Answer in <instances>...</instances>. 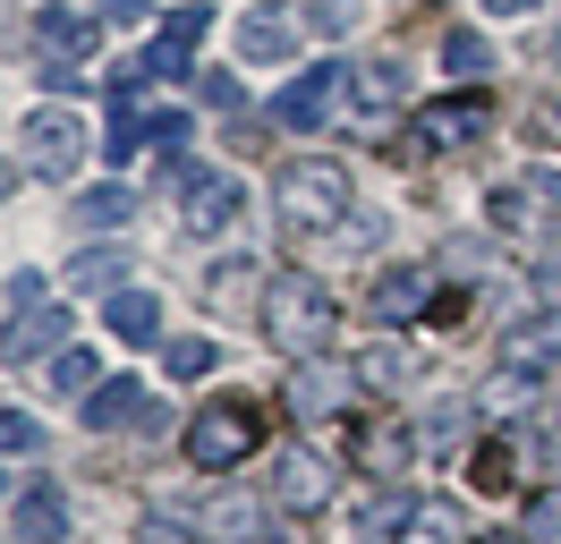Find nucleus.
<instances>
[{"label": "nucleus", "instance_id": "nucleus-40", "mask_svg": "<svg viewBox=\"0 0 561 544\" xmlns=\"http://www.w3.org/2000/svg\"><path fill=\"white\" fill-rule=\"evenodd\" d=\"M205 102H221V111H239V77H213V68H205Z\"/></svg>", "mask_w": 561, "mask_h": 544}, {"label": "nucleus", "instance_id": "nucleus-29", "mask_svg": "<svg viewBox=\"0 0 561 544\" xmlns=\"http://www.w3.org/2000/svg\"><path fill=\"white\" fill-rule=\"evenodd\" d=\"M213 358H221V340H171V349H162V366H171L179 383H196V374H213Z\"/></svg>", "mask_w": 561, "mask_h": 544}, {"label": "nucleus", "instance_id": "nucleus-1", "mask_svg": "<svg viewBox=\"0 0 561 544\" xmlns=\"http://www.w3.org/2000/svg\"><path fill=\"white\" fill-rule=\"evenodd\" d=\"M264 332L289 358H323V340L341 332V306H332V290H323L316 272H280L273 290H264Z\"/></svg>", "mask_w": 561, "mask_h": 544}, {"label": "nucleus", "instance_id": "nucleus-45", "mask_svg": "<svg viewBox=\"0 0 561 544\" xmlns=\"http://www.w3.org/2000/svg\"><path fill=\"white\" fill-rule=\"evenodd\" d=\"M468 544H519V536H468Z\"/></svg>", "mask_w": 561, "mask_h": 544}, {"label": "nucleus", "instance_id": "nucleus-44", "mask_svg": "<svg viewBox=\"0 0 561 544\" xmlns=\"http://www.w3.org/2000/svg\"><path fill=\"white\" fill-rule=\"evenodd\" d=\"M18 196V162H0V204Z\"/></svg>", "mask_w": 561, "mask_h": 544}, {"label": "nucleus", "instance_id": "nucleus-13", "mask_svg": "<svg viewBox=\"0 0 561 544\" xmlns=\"http://www.w3.org/2000/svg\"><path fill=\"white\" fill-rule=\"evenodd\" d=\"M350 460L366 476H400L409 460H417V426H400V417H366L350 434Z\"/></svg>", "mask_w": 561, "mask_h": 544}, {"label": "nucleus", "instance_id": "nucleus-32", "mask_svg": "<svg viewBox=\"0 0 561 544\" xmlns=\"http://www.w3.org/2000/svg\"><path fill=\"white\" fill-rule=\"evenodd\" d=\"M35 442H43V426L26 408H0V451H35Z\"/></svg>", "mask_w": 561, "mask_h": 544}, {"label": "nucleus", "instance_id": "nucleus-15", "mask_svg": "<svg viewBox=\"0 0 561 544\" xmlns=\"http://www.w3.org/2000/svg\"><path fill=\"white\" fill-rule=\"evenodd\" d=\"M239 204H247V188L230 179V170H213V179H196V188H187V230H196V238L230 230V222H239Z\"/></svg>", "mask_w": 561, "mask_h": 544}, {"label": "nucleus", "instance_id": "nucleus-31", "mask_svg": "<svg viewBox=\"0 0 561 544\" xmlns=\"http://www.w3.org/2000/svg\"><path fill=\"white\" fill-rule=\"evenodd\" d=\"M187 136H196V120H187V111H153V120H145V145H153V154H179Z\"/></svg>", "mask_w": 561, "mask_h": 544}, {"label": "nucleus", "instance_id": "nucleus-27", "mask_svg": "<svg viewBox=\"0 0 561 544\" xmlns=\"http://www.w3.org/2000/svg\"><path fill=\"white\" fill-rule=\"evenodd\" d=\"M443 68H451V77H485V68H493V43H485V34H468V26L443 34Z\"/></svg>", "mask_w": 561, "mask_h": 544}, {"label": "nucleus", "instance_id": "nucleus-11", "mask_svg": "<svg viewBox=\"0 0 561 544\" xmlns=\"http://www.w3.org/2000/svg\"><path fill=\"white\" fill-rule=\"evenodd\" d=\"M553 366H561V306L502 332V374H553Z\"/></svg>", "mask_w": 561, "mask_h": 544}, {"label": "nucleus", "instance_id": "nucleus-19", "mask_svg": "<svg viewBox=\"0 0 561 544\" xmlns=\"http://www.w3.org/2000/svg\"><path fill=\"white\" fill-rule=\"evenodd\" d=\"M350 94H357V111H400V102H409V68L400 60H366L350 77Z\"/></svg>", "mask_w": 561, "mask_h": 544}, {"label": "nucleus", "instance_id": "nucleus-36", "mask_svg": "<svg viewBox=\"0 0 561 544\" xmlns=\"http://www.w3.org/2000/svg\"><path fill=\"white\" fill-rule=\"evenodd\" d=\"M493 222H502V230H519V222H527V196H519V188H493Z\"/></svg>", "mask_w": 561, "mask_h": 544}, {"label": "nucleus", "instance_id": "nucleus-5", "mask_svg": "<svg viewBox=\"0 0 561 544\" xmlns=\"http://www.w3.org/2000/svg\"><path fill=\"white\" fill-rule=\"evenodd\" d=\"M280 400L298 408V417H341L357 400V366H332V358H298V366L280 374Z\"/></svg>", "mask_w": 561, "mask_h": 544}, {"label": "nucleus", "instance_id": "nucleus-6", "mask_svg": "<svg viewBox=\"0 0 561 544\" xmlns=\"http://www.w3.org/2000/svg\"><path fill=\"white\" fill-rule=\"evenodd\" d=\"M77 417H85L94 434H119V426H145V434H162V400H153L145 383H128V374H119V383H94Z\"/></svg>", "mask_w": 561, "mask_h": 544}, {"label": "nucleus", "instance_id": "nucleus-30", "mask_svg": "<svg viewBox=\"0 0 561 544\" xmlns=\"http://www.w3.org/2000/svg\"><path fill=\"white\" fill-rule=\"evenodd\" d=\"M247 272H255L247 256H221V264L205 272V298H213V306H239V298H247Z\"/></svg>", "mask_w": 561, "mask_h": 544}, {"label": "nucleus", "instance_id": "nucleus-42", "mask_svg": "<svg viewBox=\"0 0 561 544\" xmlns=\"http://www.w3.org/2000/svg\"><path fill=\"white\" fill-rule=\"evenodd\" d=\"M137 544H187V536H179L171 519H145V536H137Z\"/></svg>", "mask_w": 561, "mask_h": 544}, {"label": "nucleus", "instance_id": "nucleus-21", "mask_svg": "<svg viewBox=\"0 0 561 544\" xmlns=\"http://www.w3.org/2000/svg\"><path fill=\"white\" fill-rule=\"evenodd\" d=\"M35 34H43V52H60V60H94V18H77V9H43Z\"/></svg>", "mask_w": 561, "mask_h": 544}, {"label": "nucleus", "instance_id": "nucleus-12", "mask_svg": "<svg viewBox=\"0 0 561 544\" xmlns=\"http://www.w3.org/2000/svg\"><path fill=\"white\" fill-rule=\"evenodd\" d=\"M9 536L18 544H60L69 536V494H60L51 476H35V485L9 502Z\"/></svg>", "mask_w": 561, "mask_h": 544}, {"label": "nucleus", "instance_id": "nucleus-16", "mask_svg": "<svg viewBox=\"0 0 561 544\" xmlns=\"http://www.w3.org/2000/svg\"><path fill=\"white\" fill-rule=\"evenodd\" d=\"M366 306H375V324H417L425 306H434V281H425V272H383V281L366 290Z\"/></svg>", "mask_w": 561, "mask_h": 544}, {"label": "nucleus", "instance_id": "nucleus-41", "mask_svg": "<svg viewBox=\"0 0 561 544\" xmlns=\"http://www.w3.org/2000/svg\"><path fill=\"white\" fill-rule=\"evenodd\" d=\"M103 18H111V26H137V18H145V0H103Z\"/></svg>", "mask_w": 561, "mask_h": 544}, {"label": "nucleus", "instance_id": "nucleus-2", "mask_svg": "<svg viewBox=\"0 0 561 544\" xmlns=\"http://www.w3.org/2000/svg\"><path fill=\"white\" fill-rule=\"evenodd\" d=\"M273 204H280L289 230H332V222L350 213V170L341 162H280Z\"/></svg>", "mask_w": 561, "mask_h": 544}, {"label": "nucleus", "instance_id": "nucleus-33", "mask_svg": "<svg viewBox=\"0 0 561 544\" xmlns=\"http://www.w3.org/2000/svg\"><path fill=\"white\" fill-rule=\"evenodd\" d=\"M459 426H468V408H434V417H425V434H417V451H443V442H459Z\"/></svg>", "mask_w": 561, "mask_h": 544}, {"label": "nucleus", "instance_id": "nucleus-8", "mask_svg": "<svg viewBox=\"0 0 561 544\" xmlns=\"http://www.w3.org/2000/svg\"><path fill=\"white\" fill-rule=\"evenodd\" d=\"M323 502H332V468H323L316 451H280V460H273V510L316 519Z\"/></svg>", "mask_w": 561, "mask_h": 544}, {"label": "nucleus", "instance_id": "nucleus-22", "mask_svg": "<svg viewBox=\"0 0 561 544\" xmlns=\"http://www.w3.org/2000/svg\"><path fill=\"white\" fill-rule=\"evenodd\" d=\"M111 332L145 349V340L162 332V298H153V290H111Z\"/></svg>", "mask_w": 561, "mask_h": 544}, {"label": "nucleus", "instance_id": "nucleus-4", "mask_svg": "<svg viewBox=\"0 0 561 544\" xmlns=\"http://www.w3.org/2000/svg\"><path fill=\"white\" fill-rule=\"evenodd\" d=\"M341 94H350V68L341 60H323V68H298V77H289V86H280V102H273V120L280 128H323V120H332V111H341Z\"/></svg>", "mask_w": 561, "mask_h": 544}, {"label": "nucleus", "instance_id": "nucleus-28", "mask_svg": "<svg viewBox=\"0 0 561 544\" xmlns=\"http://www.w3.org/2000/svg\"><path fill=\"white\" fill-rule=\"evenodd\" d=\"M51 383H60L69 400H85V392L103 383V374H94V349H85V340H77V349H60V358H51Z\"/></svg>", "mask_w": 561, "mask_h": 544}, {"label": "nucleus", "instance_id": "nucleus-17", "mask_svg": "<svg viewBox=\"0 0 561 544\" xmlns=\"http://www.w3.org/2000/svg\"><path fill=\"white\" fill-rule=\"evenodd\" d=\"M400 544H468V528H459V502H443V494L409 502V510H400Z\"/></svg>", "mask_w": 561, "mask_h": 544}, {"label": "nucleus", "instance_id": "nucleus-10", "mask_svg": "<svg viewBox=\"0 0 561 544\" xmlns=\"http://www.w3.org/2000/svg\"><path fill=\"white\" fill-rule=\"evenodd\" d=\"M205 34H213V9H196V0H187V9H171V18H162V34L137 52V68H145V77H179V68H187V52H196Z\"/></svg>", "mask_w": 561, "mask_h": 544}, {"label": "nucleus", "instance_id": "nucleus-39", "mask_svg": "<svg viewBox=\"0 0 561 544\" xmlns=\"http://www.w3.org/2000/svg\"><path fill=\"white\" fill-rule=\"evenodd\" d=\"M536 298L561 306V256H545V264H536Z\"/></svg>", "mask_w": 561, "mask_h": 544}, {"label": "nucleus", "instance_id": "nucleus-9", "mask_svg": "<svg viewBox=\"0 0 561 544\" xmlns=\"http://www.w3.org/2000/svg\"><path fill=\"white\" fill-rule=\"evenodd\" d=\"M69 332H77L69 306H18V324L0 332V358H9V366H35V358H51Z\"/></svg>", "mask_w": 561, "mask_h": 544}, {"label": "nucleus", "instance_id": "nucleus-3", "mask_svg": "<svg viewBox=\"0 0 561 544\" xmlns=\"http://www.w3.org/2000/svg\"><path fill=\"white\" fill-rule=\"evenodd\" d=\"M255 434H264V426H255V400H213V408H196V417H187V460H196V468L205 476H221V468H239L247 451H255Z\"/></svg>", "mask_w": 561, "mask_h": 544}, {"label": "nucleus", "instance_id": "nucleus-43", "mask_svg": "<svg viewBox=\"0 0 561 544\" xmlns=\"http://www.w3.org/2000/svg\"><path fill=\"white\" fill-rule=\"evenodd\" d=\"M493 18H527V9H536V0H485Z\"/></svg>", "mask_w": 561, "mask_h": 544}, {"label": "nucleus", "instance_id": "nucleus-35", "mask_svg": "<svg viewBox=\"0 0 561 544\" xmlns=\"http://www.w3.org/2000/svg\"><path fill=\"white\" fill-rule=\"evenodd\" d=\"M43 86H51V94H77V86H85V68H77V60H60V52H51V60H43Z\"/></svg>", "mask_w": 561, "mask_h": 544}, {"label": "nucleus", "instance_id": "nucleus-24", "mask_svg": "<svg viewBox=\"0 0 561 544\" xmlns=\"http://www.w3.org/2000/svg\"><path fill=\"white\" fill-rule=\"evenodd\" d=\"M119 272H137L119 247H85V256L69 264V290H94V298H111V290H119Z\"/></svg>", "mask_w": 561, "mask_h": 544}, {"label": "nucleus", "instance_id": "nucleus-37", "mask_svg": "<svg viewBox=\"0 0 561 544\" xmlns=\"http://www.w3.org/2000/svg\"><path fill=\"white\" fill-rule=\"evenodd\" d=\"M316 26L323 34H350L357 26V0H316Z\"/></svg>", "mask_w": 561, "mask_h": 544}, {"label": "nucleus", "instance_id": "nucleus-23", "mask_svg": "<svg viewBox=\"0 0 561 544\" xmlns=\"http://www.w3.org/2000/svg\"><path fill=\"white\" fill-rule=\"evenodd\" d=\"M128 213H137V196H128L119 179H103V188H85V196H77V230H119Z\"/></svg>", "mask_w": 561, "mask_h": 544}, {"label": "nucleus", "instance_id": "nucleus-38", "mask_svg": "<svg viewBox=\"0 0 561 544\" xmlns=\"http://www.w3.org/2000/svg\"><path fill=\"white\" fill-rule=\"evenodd\" d=\"M9 306H43V272H9Z\"/></svg>", "mask_w": 561, "mask_h": 544}, {"label": "nucleus", "instance_id": "nucleus-18", "mask_svg": "<svg viewBox=\"0 0 561 544\" xmlns=\"http://www.w3.org/2000/svg\"><path fill=\"white\" fill-rule=\"evenodd\" d=\"M239 52H247L255 68H273V60H289V52H298V26H289L280 9H255V18L239 26Z\"/></svg>", "mask_w": 561, "mask_h": 544}, {"label": "nucleus", "instance_id": "nucleus-34", "mask_svg": "<svg viewBox=\"0 0 561 544\" xmlns=\"http://www.w3.org/2000/svg\"><path fill=\"white\" fill-rule=\"evenodd\" d=\"M527 536L561 544V494H536V502H527Z\"/></svg>", "mask_w": 561, "mask_h": 544}, {"label": "nucleus", "instance_id": "nucleus-7", "mask_svg": "<svg viewBox=\"0 0 561 544\" xmlns=\"http://www.w3.org/2000/svg\"><path fill=\"white\" fill-rule=\"evenodd\" d=\"M26 170H35V179H69L77 170V154H85V128H77V111H35V120H26Z\"/></svg>", "mask_w": 561, "mask_h": 544}, {"label": "nucleus", "instance_id": "nucleus-14", "mask_svg": "<svg viewBox=\"0 0 561 544\" xmlns=\"http://www.w3.org/2000/svg\"><path fill=\"white\" fill-rule=\"evenodd\" d=\"M417 136L425 145H468V136H485V94H443L417 111Z\"/></svg>", "mask_w": 561, "mask_h": 544}, {"label": "nucleus", "instance_id": "nucleus-25", "mask_svg": "<svg viewBox=\"0 0 561 544\" xmlns=\"http://www.w3.org/2000/svg\"><path fill=\"white\" fill-rule=\"evenodd\" d=\"M357 383H366V392H409V383H417V358H409V349H366V358H357Z\"/></svg>", "mask_w": 561, "mask_h": 544}, {"label": "nucleus", "instance_id": "nucleus-26", "mask_svg": "<svg viewBox=\"0 0 561 544\" xmlns=\"http://www.w3.org/2000/svg\"><path fill=\"white\" fill-rule=\"evenodd\" d=\"M519 460H511V442L493 434V442H477V460H468V485H477V494H511V485H519Z\"/></svg>", "mask_w": 561, "mask_h": 544}, {"label": "nucleus", "instance_id": "nucleus-20", "mask_svg": "<svg viewBox=\"0 0 561 544\" xmlns=\"http://www.w3.org/2000/svg\"><path fill=\"white\" fill-rule=\"evenodd\" d=\"M205 544H264V510L239 502V494H221L205 510Z\"/></svg>", "mask_w": 561, "mask_h": 544}]
</instances>
